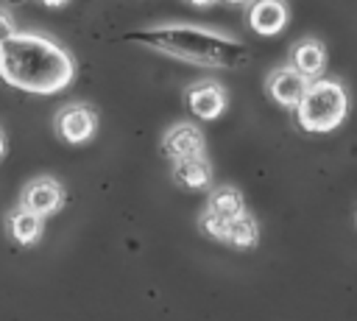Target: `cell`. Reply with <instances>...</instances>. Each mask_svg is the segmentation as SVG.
Masks as SVG:
<instances>
[{
    "instance_id": "obj_17",
    "label": "cell",
    "mask_w": 357,
    "mask_h": 321,
    "mask_svg": "<svg viewBox=\"0 0 357 321\" xmlns=\"http://www.w3.org/2000/svg\"><path fill=\"white\" fill-rule=\"evenodd\" d=\"M42 6H47V8H61V6H67L70 0H39Z\"/></svg>"
},
{
    "instance_id": "obj_2",
    "label": "cell",
    "mask_w": 357,
    "mask_h": 321,
    "mask_svg": "<svg viewBox=\"0 0 357 321\" xmlns=\"http://www.w3.org/2000/svg\"><path fill=\"white\" fill-rule=\"evenodd\" d=\"M128 39L145 45L148 50L165 53L170 59L212 67V70H240L248 64V47L215 28L190 22H159L128 33Z\"/></svg>"
},
{
    "instance_id": "obj_4",
    "label": "cell",
    "mask_w": 357,
    "mask_h": 321,
    "mask_svg": "<svg viewBox=\"0 0 357 321\" xmlns=\"http://www.w3.org/2000/svg\"><path fill=\"white\" fill-rule=\"evenodd\" d=\"M98 128V114L86 103H67L56 112V131L64 142L81 145L95 137Z\"/></svg>"
},
{
    "instance_id": "obj_8",
    "label": "cell",
    "mask_w": 357,
    "mask_h": 321,
    "mask_svg": "<svg viewBox=\"0 0 357 321\" xmlns=\"http://www.w3.org/2000/svg\"><path fill=\"white\" fill-rule=\"evenodd\" d=\"M307 84H310V81H307L298 70H293L290 64H284V67H276V70L268 75L265 89H268V95H271L273 103H279V106H284V109H293V106L301 100Z\"/></svg>"
},
{
    "instance_id": "obj_12",
    "label": "cell",
    "mask_w": 357,
    "mask_h": 321,
    "mask_svg": "<svg viewBox=\"0 0 357 321\" xmlns=\"http://www.w3.org/2000/svg\"><path fill=\"white\" fill-rule=\"evenodd\" d=\"M45 232V218L25 209V207H17L11 215H8V234L20 243V246H33L39 243Z\"/></svg>"
},
{
    "instance_id": "obj_11",
    "label": "cell",
    "mask_w": 357,
    "mask_h": 321,
    "mask_svg": "<svg viewBox=\"0 0 357 321\" xmlns=\"http://www.w3.org/2000/svg\"><path fill=\"white\" fill-rule=\"evenodd\" d=\"M173 179H176V184H181L187 190H206L212 184V165L204 154L173 159Z\"/></svg>"
},
{
    "instance_id": "obj_3",
    "label": "cell",
    "mask_w": 357,
    "mask_h": 321,
    "mask_svg": "<svg viewBox=\"0 0 357 321\" xmlns=\"http://www.w3.org/2000/svg\"><path fill=\"white\" fill-rule=\"evenodd\" d=\"M293 112L301 131H310V134L335 131L349 114V92L335 78H324V75L312 78L301 100L293 106Z\"/></svg>"
},
{
    "instance_id": "obj_7",
    "label": "cell",
    "mask_w": 357,
    "mask_h": 321,
    "mask_svg": "<svg viewBox=\"0 0 357 321\" xmlns=\"http://www.w3.org/2000/svg\"><path fill=\"white\" fill-rule=\"evenodd\" d=\"M226 103H229V95L218 81H198L187 89V106L198 120H218Z\"/></svg>"
},
{
    "instance_id": "obj_18",
    "label": "cell",
    "mask_w": 357,
    "mask_h": 321,
    "mask_svg": "<svg viewBox=\"0 0 357 321\" xmlns=\"http://www.w3.org/2000/svg\"><path fill=\"white\" fill-rule=\"evenodd\" d=\"M190 6H195V8H206V6H212V3H218V0H187Z\"/></svg>"
},
{
    "instance_id": "obj_1",
    "label": "cell",
    "mask_w": 357,
    "mask_h": 321,
    "mask_svg": "<svg viewBox=\"0 0 357 321\" xmlns=\"http://www.w3.org/2000/svg\"><path fill=\"white\" fill-rule=\"evenodd\" d=\"M0 78L31 95H56L75 78V61L47 33L17 31L0 45Z\"/></svg>"
},
{
    "instance_id": "obj_14",
    "label": "cell",
    "mask_w": 357,
    "mask_h": 321,
    "mask_svg": "<svg viewBox=\"0 0 357 321\" xmlns=\"http://www.w3.org/2000/svg\"><path fill=\"white\" fill-rule=\"evenodd\" d=\"M206 209H212L215 215L231 221V218H237V215L245 212V201H243L240 190L223 184V187H215V190L209 193V198H206Z\"/></svg>"
},
{
    "instance_id": "obj_19",
    "label": "cell",
    "mask_w": 357,
    "mask_h": 321,
    "mask_svg": "<svg viewBox=\"0 0 357 321\" xmlns=\"http://www.w3.org/2000/svg\"><path fill=\"white\" fill-rule=\"evenodd\" d=\"M220 3H229V6H245L248 0H220Z\"/></svg>"
},
{
    "instance_id": "obj_5",
    "label": "cell",
    "mask_w": 357,
    "mask_h": 321,
    "mask_svg": "<svg viewBox=\"0 0 357 321\" xmlns=\"http://www.w3.org/2000/svg\"><path fill=\"white\" fill-rule=\"evenodd\" d=\"M20 207L47 218L64 207V187L50 176H39V179L25 184V190L20 195Z\"/></svg>"
},
{
    "instance_id": "obj_20",
    "label": "cell",
    "mask_w": 357,
    "mask_h": 321,
    "mask_svg": "<svg viewBox=\"0 0 357 321\" xmlns=\"http://www.w3.org/2000/svg\"><path fill=\"white\" fill-rule=\"evenodd\" d=\"M3 154H6V137H3V131H0V159H3Z\"/></svg>"
},
{
    "instance_id": "obj_6",
    "label": "cell",
    "mask_w": 357,
    "mask_h": 321,
    "mask_svg": "<svg viewBox=\"0 0 357 321\" xmlns=\"http://www.w3.org/2000/svg\"><path fill=\"white\" fill-rule=\"evenodd\" d=\"M245 6H248V11H245L248 25L259 36L282 33L287 20H290V8H287L284 0H248Z\"/></svg>"
},
{
    "instance_id": "obj_10",
    "label": "cell",
    "mask_w": 357,
    "mask_h": 321,
    "mask_svg": "<svg viewBox=\"0 0 357 321\" xmlns=\"http://www.w3.org/2000/svg\"><path fill=\"white\" fill-rule=\"evenodd\" d=\"M290 67L298 70L307 81L321 78L324 67H326V50L318 39H298L290 47Z\"/></svg>"
},
{
    "instance_id": "obj_13",
    "label": "cell",
    "mask_w": 357,
    "mask_h": 321,
    "mask_svg": "<svg viewBox=\"0 0 357 321\" xmlns=\"http://www.w3.org/2000/svg\"><path fill=\"white\" fill-rule=\"evenodd\" d=\"M257 240H259V226H257V221L248 212L226 221L223 243H229L234 248H251V246H257Z\"/></svg>"
},
{
    "instance_id": "obj_9",
    "label": "cell",
    "mask_w": 357,
    "mask_h": 321,
    "mask_svg": "<svg viewBox=\"0 0 357 321\" xmlns=\"http://www.w3.org/2000/svg\"><path fill=\"white\" fill-rule=\"evenodd\" d=\"M162 151L170 159H184V156H201L206 151V140L204 131L195 123H176L173 128H167V134L162 137Z\"/></svg>"
},
{
    "instance_id": "obj_15",
    "label": "cell",
    "mask_w": 357,
    "mask_h": 321,
    "mask_svg": "<svg viewBox=\"0 0 357 321\" xmlns=\"http://www.w3.org/2000/svg\"><path fill=\"white\" fill-rule=\"evenodd\" d=\"M201 229H204V234H209L212 240H220V243H223V232H226V218L215 215L212 209H204V212H201Z\"/></svg>"
},
{
    "instance_id": "obj_16",
    "label": "cell",
    "mask_w": 357,
    "mask_h": 321,
    "mask_svg": "<svg viewBox=\"0 0 357 321\" xmlns=\"http://www.w3.org/2000/svg\"><path fill=\"white\" fill-rule=\"evenodd\" d=\"M17 33V25H14V17L6 11V8H0V45L6 42V39H11Z\"/></svg>"
}]
</instances>
